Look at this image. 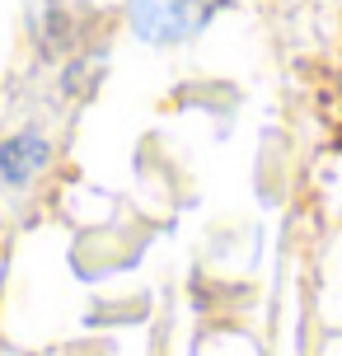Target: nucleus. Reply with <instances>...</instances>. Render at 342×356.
I'll list each match as a JSON object with an SVG mask.
<instances>
[{"label": "nucleus", "mask_w": 342, "mask_h": 356, "mask_svg": "<svg viewBox=\"0 0 342 356\" xmlns=\"http://www.w3.org/2000/svg\"><path fill=\"white\" fill-rule=\"evenodd\" d=\"M230 0H131V29L145 42H183L202 33Z\"/></svg>", "instance_id": "f257e3e1"}, {"label": "nucleus", "mask_w": 342, "mask_h": 356, "mask_svg": "<svg viewBox=\"0 0 342 356\" xmlns=\"http://www.w3.org/2000/svg\"><path fill=\"white\" fill-rule=\"evenodd\" d=\"M52 160V145L42 131H19L10 141L0 145V178L10 183V188H28L38 174H42V164Z\"/></svg>", "instance_id": "f03ea898"}]
</instances>
